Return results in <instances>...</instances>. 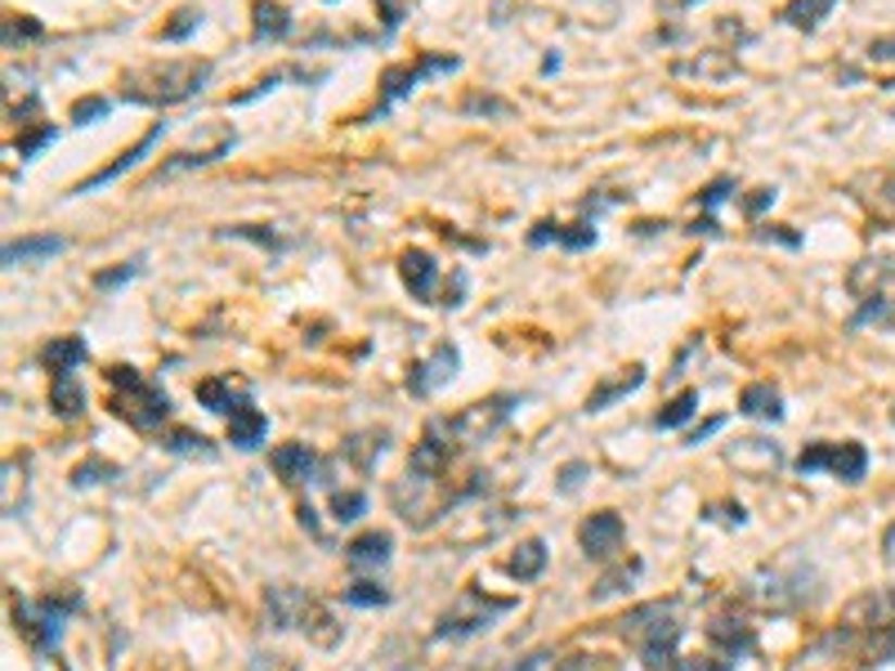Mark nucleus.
I'll use <instances>...</instances> for the list:
<instances>
[{
    "label": "nucleus",
    "instance_id": "34",
    "mask_svg": "<svg viewBox=\"0 0 895 671\" xmlns=\"http://www.w3.org/2000/svg\"><path fill=\"white\" fill-rule=\"evenodd\" d=\"M837 5V0H793V5H783V23L797 27V31H815L819 23L829 18V10Z\"/></svg>",
    "mask_w": 895,
    "mask_h": 671
},
{
    "label": "nucleus",
    "instance_id": "43",
    "mask_svg": "<svg viewBox=\"0 0 895 671\" xmlns=\"http://www.w3.org/2000/svg\"><path fill=\"white\" fill-rule=\"evenodd\" d=\"M166 447H171V453H202V457L215 453V447H211L202 434H189V430H175V434L166 439Z\"/></svg>",
    "mask_w": 895,
    "mask_h": 671
},
{
    "label": "nucleus",
    "instance_id": "3",
    "mask_svg": "<svg viewBox=\"0 0 895 671\" xmlns=\"http://www.w3.org/2000/svg\"><path fill=\"white\" fill-rule=\"evenodd\" d=\"M108 385H112V413L122 421H130L135 430H157L171 417V398L162 385H153L148 377H139L135 367L117 363L108 367Z\"/></svg>",
    "mask_w": 895,
    "mask_h": 671
},
{
    "label": "nucleus",
    "instance_id": "53",
    "mask_svg": "<svg viewBox=\"0 0 895 671\" xmlns=\"http://www.w3.org/2000/svg\"><path fill=\"white\" fill-rule=\"evenodd\" d=\"M14 36H41V23H5V46H14Z\"/></svg>",
    "mask_w": 895,
    "mask_h": 671
},
{
    "label": "nucleus",
    "instance_id": "26",
    "mask_svg": "<svg viewBox=\"0 0 895 671\" xmlns=\"http://www.w3.org/2000/svg\"><path fill=\"white\" fill-rule=\"evenodd\" d=\"M671 72H677V77H698V81L721 86L726 77H734V72H739V63H734L730 54H721V50H707V54H698V59H690V63H677Z\"/></svg>",
    "mask_w": 895,
    "mask_h": 671
},
{
    "label": "nucleus",
    "instance_id": "4",
    "mask_svg": "<svg viewBox=\"0 0 895 671\" xmlns=\"http://www.w3.org/2000/svg\"><path fill=\"white\" fill-rule=\"evenodd\" d=\"M390 502H394V510H399L403 524L430 529L434 519H443L448 510L462 502V489L448 493V489H443V474L430 479V474H413V470H407V474L394 483V489H390Z\"/></svg>",
    "mask_w": 895,
    "mask_h": 671
},
{
    "label": "nucleus",
    "instance_id": "14",
    "mask_svg": "<svg viewBox=\"0 0 895 671\" xmlns=\"http://www.w3.org/2000/svg\"><path fill=\"white\" fill-rule=\"evenodd\" d=\"M310 609H314V595L301 591V586L278 582V586L265 591V613H269V622H274L278 631H301L305 618H310Z\"/></svg>",
    "mask_w": 895,
    "mask_h": 671
},
{
    "label": "nucleus",
    "instance_id": "11",
    "mask_svg": "<svg viewBox=\"0 0 895 671\" xmlns=\"http://www.w3.org/2000/svg\"><path fill=\"white\" fill-rule=\"evenodd\" d=\"M726 461L734 466V474L743 479H770L779 466H783V453L774 439H761V434H748V439H734L726 447Z\"/></svg>",
    "mask_w": 895,
    "mask_h": 671
},
{
    "label": "nucleus",
    "instance_id": "1",
    "mask_svg": "<svg viewBox=\"0 0 895 671\" xmlns=\"http://www.w3.org/2000/svg\"><path fill=\"white\" fill-rule=\"evenodd\" d=\"M206 81H211L206 59H171V63H153V67H139L130 77H122V99L143 103V107H171V103L202 94Z\"/></svg>",
    "mask_w": 895,
    "mask_h": 671
},
{
    "label": "nucleus",
    "instance_id": "38",
    "mask_svg": "<svg viewBox=\"0 0 895 671\" xmlns=\"http://www.w3.org/2000/svg\"><path fill=\"white\" fill-rule=\"evenodd\" d=\"M345 600L358 605V609H381V605H390V591L381 582H350Z\"/></svg>",
    "mask_w": 895,
    "mask_h": 671
},
{
    "label": "nucleus",
    "instance_id": "49",
    "mask_svg": "<svg viewBox=\"0 0 895 671\" xmlns=\"http://www.w3.org/2000/svg\"><path fill=\"white\" fill-rule=\"evenodd\" d=\"M247 671H295V662L287 654H255L247 662Z\"/></svg>",
    "mask_w": 895,
    "mask_h": 671
},
{
    "label": "nucleus",
    "instance_id": "50",
    "mask_svg": "<svg viewBox=\"0 0 895 671\" xmlns=\"http://www.w3.org/2000/svg\"><path fill=\"white\" fill-rule=\"evenodd\" d=\"M112 474H117L112 466H81L77 474H72V483H77V489H86V483H108Z\"/></svg>",
    "mask_w": 895,
    "mask_h": 671
},
{
    "label": "nucleus",
    "instance_id": "15",
    "mask_svg": "<svg viewBox=\"0 0 895 671\" xmlns=\"http://www.w3.org/2000/svg\"><path fill=\"white\" fill-rule=\"evenodd\" d=\"M622 537H627V524H622L618 510H595L587 524H582V533H578V542H582V550H587L591 559L618 555V550H622Z\"/></svg>",
    "mask_w": 895,
    "mask_h": 671
},
{
    "label": "nucleus",
    "instance_id": "41",
    "mask_svg": "<svg viewBox=\"0 0 895 671\" xmlns=\"http://www.w3.org/2000/svg\"><path fill=\"white\" fill-rule=\"evenodd\" d=\"M636 573H641V565H627V569H618V573L601 578V582H595V600H609V595L627 591V586H631V578H636Z\"/></svg>",
    "mask_w": 895,
    "mask_h": 671
},
{
    "label": "nucleus",
    "instance_id": "2",
    "mask_svg": "<svg viewBox=\"0 0 895 671\" xmlns=\"http://www.w3.org/2000/svg\"><path fill=\"white\" fill-rule=\"evenodd\" d=\"M618 631L641 649V662L650 671H663V667H671V649L681 641V618H677V605L671 600H650L641 609H631L618 622Z\"/></svg>",
    "mask_w": 895,
    "mask_h": 671
},
{
    "label": "nucleus",
    "instance_id": "47",
    "mask_svg": "<svg viewBox=\"0 0 895 671\" xmlns=\"http://www.w3.org/2000/svg\"><path fill=\"white\" fill-rule=\"evenodd\" d=\"M671 671H730V662H721L713 654H694V658H677Z\"/></svg>",
    "mask_w": 895,
    "mask_h": 671
},
{
    "label": "nucleus",
    "instance_id": "51",
    "mask_svg": "<svg viewBox=\"0 0 895 671\" xmlns=\"http://www.w3.org/2000/svg\"><path fill=\"white\" fill-rule=\"evenodd\" d=\"M770 202H774V189H753V198H743V211H748V215L757 219V215H761V211H766Z\"/></svg>",
    "mask_w": 895,
    "mask_h": 671
},
{
    "label": "nucleus",
    "instance_id": "6",
    "mask_svg": "<svg viewBox=\"0 0 895 671\" xmlns=\"http://www.w3.org/2000/svg\"><path fill=\"white\" fill-rule=\"evenodd\" d=\"M806 582H815V573L806 565H774V569H761L748 582V595L770 613H797V609L810 605V595H815Z\"/></svg>",
    "mask_w": 895,
    "mask_h": 671
},
{
    "label": "nucleus",
    "instance_id": "5",
    "mask_svg": "<svg viewBox=\"0 0 895 671\" xmlns=\"http://www.w3.org/2000/svg\"><path fill=\"white\" fill-rule=\"evenodd\" d=\"M515 600H497V595H489L483 586H466L453 605L443 609L439 626H434V641H466V636H479V631H489L502 613H510Z\"/></svg>",
    "mask_w": 895,
    "mask_h": 671
},
{
    "label": "nucleus",
    "instance_id": "27",
    "mask_svg": "<svg viewBox=\"0 0 895 671\" xmlns=\"http://www.w3.org/2000/svg\"><path fill=\"white\" fill-rule=\"evenodd\" d=\"M41 358H46V367L54 371V377H72V371H77V367L90 358V350H86L81 336H59V341L46 345Z\"/></svg>",
    "mask_w": 895,
    "mask_h": 671
},
{
    "label": "nucleus",
    "instance_id": "40",
    "mask_svg": "<svg viewBox=\"0 0 895 671\" xmlns=\"http://www.w3.org/2000/svg\"><path fill=\"white\" fill-rule=\"evenodd\" d=\"M363 510H367L363 493H331V519H336V524H354Z\"/></svg>",
    "mask_w": 895,
    "mask_h": 671
},
{
    "label": "nucleus",
    "instance_id": "16",
    "mask_svg": "<svg viewBox=\"0 0 895 671\" xmlns=\"http://www.w3.org/2000/svg\"><path fill=\"white\" fill-rule=\"evenodd\" d=\"M891 622H895V591L886 586V591L860 595V600L846 609V622H842V626H850L855 636H869V631H882V626H891Z\"/></svg>",
    "mask_w": 895,
    "mask_h": 671
},
{
    "label": "nucleus",
    "instance_id": "37",
    "mask_svg": "<svg viewBox=\"0 0 895 671\" xmlns=\"http://www.w3.org/2000/svg\"><path fill=\"white\" fill-rule=\"evenodd\" d=\"M198 403L211 407V413H224V417H229L242 398H238L229 385H224V381H202V385H198Z\"/></svg>",
    "mask_w": 895,
    "mask_h": 671
},
{
    "label": "nucleus",
    "instance_id": "17",
    "mask_svg": "<svg viewBox=\"0 0 895 671\" xmlns=\"http://www.w3.org/2000/svg\"><path fill=\"white\" fill-rule=\"evenodd\" d=\"M399 274H403V287L417 295V301H430L439 305V265H434V255L430 251H403L399 259Z\"/></svg>",
    "mask_w": 895,
    "mask_h": 671
},
{
    "label": "nucleus",
    "instance_id": "52",
    "mask_svg": "<svg viewBox=\"0 0 895 671\" xmlns=\"http://www.w3.org/2000/svg\"><path fill=\"white\" fill-rule=\"evenodd\" d=\"M869 59H873V63H891V59H895V36H882V41H873V46H869Z\"/></svg>",
    "mask_w": 895,
    "mask_h": 671
},
{
    "label": "nucleus",
    "instance_id": "23",
    "mask_svg": "<svg viewBox=\"0 0 895 671\" xmlns=\"http://www.w3.org/2000/svg\"><path fill=\"white\" fill-rule=\"evenodd\" d=\"M707 641H713L726 658H743L753 649V626L743 618H713L707 622Z\"/></svg>",
    "mask_w": 895,
    "mask_h": 671
},
{
    "label": "nucleus",
    "instance_id": "42",
    "mask_svg": "<svg viewBox=\"0 0 895 671\" xmlns=\"http://www.w3.org/2000/svg\"><path fill=\"white\" fill-rule=\"evenodd\" d=\"M108 99H77L72 103V126H90V122H99V117H108Z\"/></svg>",
    "mask_w": 895,
    "mask_h": 671
},
{
    "label": "nucleus",
    "instance_id": "30",
    "mask_svg": "<svg viewBox=\"0 0 895 671\" xmlns=\"http://www.w3.org/2000/svg\"><path fill=\"white\" fill-rule=\"evenodd\" d=\"M595 658L587 654H555V649H538L529 658H519L510 671H591Z\"/></svg>",
    "mask_w": 895,
    "mask_h": 671
},
{
    "label": "nucleus",
    "instance_id": "39",
    "mask_svg": "<svg viewBox=\"0 0 895 671\" xmlns=\"http://www.w3.org/2000/svg\"><path fill=\"white\" fill-rule=\"evenodd\" d=\"M865 658L869 662H895V622L865 636Z\"/></svg>",
    "mask_w": 895,
    "mask_h": 671
},
{
    "label": "nucleus",
    "instance_id": "13",
    "mask_svg": "<svg viewBox=\"0 0 895 671\" xmlns=\"http://www.w3.org/2000/svg\"><path fill=\"white\" fill-rule=\"evenodd\" d=\"M453 430H448V421H430L426 426V434H421V443L413 447V457H407V470L413 474H430V479H439V474H448V461H453Z\"/></svg>",
    "mask_w": 895,
    "mask_h": 671
},
{
    "label": "nucleus",
    "instance_id": "54",
    "mask_svg": "<svg viewBox=\"0 0 895 671\" xmlns=\"http://www.w3.org/2000/svg\"><path fill=\"white\" fill-rule=\"evenodd\" d=\"M770 238H774V242H783V246H797V242H802L797 233H779V229H757V242H770Z\"/></svg>",
    "mask_w": 895,
    "mask_h": 671
},
{
    "label": "nucleus",
    "instance_id": "18",
    "mask_svg": "<svg viewBox=\"0 0 895 671\" xmlns=\"http://www.w3.org/2000/svg\"><path fill=\"white\" fill-rule=\"evenodd\" d=\"M269 466H274L278 479H287V483H310V479H318V470H323L318 453H314V447H305V443H282V447H274Z\"/></svg>",
    "mask_w": 895,
    "mask_h": 671
},
{
    "label": "nucleus",
    "instance_id": "44",
    "mask_svg": "<svg viewBox=\"0 0 895 671\" xmlns=\"http://www.w3.org/2000/svg\"><path fill=\"white\" fill-rule=\"evenodd\" d=\"M46 143H54V126H50V122H46V126H36L31 135H23V139H18V157H23V162H31V157L41 153Z\"/></svg>",
    "mask_w": 895,
    "mask_h": 671
},
{
    "label": "nucleus",
    "instance_id": "22",
    "mask_svg": "<svg viewBox=\"0 0 895 671\" xmlns=\"http://www.w3.org/2000/svg\"><path fill=\"white\" fill-rule=\"evenodd\" d=\"M234 135H224L215 148H206V153H175L171 162H162L153 175H148V183H162V179H175V175H184V170H198V166H211V162H219V157H229L234 153Z\"/></svg>",
    "mask_w": 895,
    "mask_h": 671
},
{
    "label": "nucleus",
    "instance_id": "56",
    "mask_svg": "<svg viewBox=\"0 0 895 671\" xmlns=\"http://www.w3.org/2000/svg\"><path fill=\"white\" fill-rule=\"evenodd\" d=\"M721 426H726V421H721V417H713V421H707V426H698V430H694V434H690V443H703V439H707V434H717V430H721Z\"/></svg>",
    "mask_w": 895,
    "mask_h": 671
},
{
    "label": "nucleus",
    "instance_id": "12",
    "mask_svg": "<svg viewBox=\"0 0 895 671\" xmlns=\"http://www.w3.org/2000/svg\"><path fill=\"white\" fill-rule=\"evenodd\" d=\"M457 367H462V350L443 341V345H434L430 358H421V363L407 367V390H413L417 398H426V394H434L439 385L453 381V377H457Z\"/></svg>",
    "mask_w": 895,
    "mask_h": 671
},
{
    "label": "nucleus",
    "instance_id": "20",
    "mask_svg": "<svg viewBox=\"0 0 895 671\" xmlns=\"http://www.w3.org/2000/svg\"><path fill=\"white\" fill-rule=\"evenodd\" d=\"M265 430H269L265 413H260V407H251L247 398H242V403L234 407V413H229V443H234V447H242V453H251V447L265 443Z\"/></svg>",
    "mask_w": 895,
    "mask_h": 671
},
{
    "label": "nucleus",
    "instance_id": "33",
    "mask_svg": "<svg viewBox=\"0 0 895 671\" xmlns=\"http://www.w3.org/2000/svg\"><path fill=\"white\" fill-rule=\"evenodd\" d=\"M510 578L515 582H533L542 569H546V542L542 537H529V542H519V550L510 555Z\"/></svg>",
    "mask_w": 895,
    "mask_h": 671
},
{
    "label": "nucleus",
    "instance_id": "25",
    "mask_svg": "<svg viewBox=\"0 0 895 671\" xmlns=\"http://www.w3.org/2000/svg\"><path fill=\"white\" fill-rule=\"evenodd\" d=\"M287 31H291V14H287V5H278V0H260V5L251 10V41L255 46L282 41Z\"/></svg>",
    "mask_w": 895,
    "mask_h": 671
},
{
    "label": "nucleus",
    "instance_id": "36",
    "mask_svg": "<svg viewBox=\"0 0 895 671\" xmlns=\"http://www.w3.org/2000/svg\"><path fill=\"white\" fill-rule=\"evenodd\" d=\"M694 413H698V390H681V394L654 417V426H658V430H677V426H685Z\"/></svg>",
    "mask_w": 895,
    "mask_h": 671
},
{
    "label": "nucleus",
    "instance_id": "7",
    "mask_svg": "<svg viewBox=\"0 0 895 671\" xmlns=\"http://www.w3.org/2000/svg\"><path fill=\"white\" fill-rule=\"evenodd\" d=\"M77 605H81L77 591H63L59 600H54V595H50V600H14V622H18V631L36 649L50 654L63 641V613H72Z\"/></svg>",
    "mask_w": 895,
    "mask_h": 671
},
{
    "label": "nucleus",
    "instance_id": "21",
    "mask_svg": "<svg viewBox=\"0 0 895 671\" xmlns=\"http://www.w3.org/2000/svg\"><path fill=\"white\" fill-rule=\"evenodd\" d=\"M529 242L533 246L559 242L565 251H587V246H595V224H551V219H542L538 229L529 233Z\"/></svg>",
    "mask_w": 895,
    "mask_h": 671
},
{
    "label": "nucleus",
    "instance_id": "57",
    "mask_svg": "<svg viewBox=\"0 0 895 671\" xmlns=\"http://www.w3.org/2000/svg\"><path fill=\"white\" fill-rule=\"evenodd\" d=\"M685 5H694V0H685Z\"/></svg>",
    "mask_w": 895,
    "mask_h": 671
},
{
    "label": "nucleus",
    "instance_id": "32",
    "mask_svg": "<svg viewBox=\"0 0 895 671\" xmlns=\"http://www.w3.org/2000/svg\"><path fill=\"white\" fill-rule=\"evenodd\" d=\"M386 443H390V434H386V430H363V434H350V443H345V457H350V461L367 474L371 466L381 461Z\"/></svg>",
    "mask_w": 895,
    "mask_h": 671
},
{
    "label": "nucleus",
    "instance_id": "55",
    "mask_svg": "<svg viewBox=\"0 0 895 671\" xmlns=\"http://www.w3.org/2000/svg\"><path fill=\"white\" fill-rule=\"evenodd\" d=\"M466 112H506V103H497V99H466Z\"/></svg>",
    "mask_w": 895,
    "mask_h": 671
},
{
    "label": "nucleus",
    "instance_id": "35",
    "mask_svg": "<svg viewBox=\"0 0 895 671\" xmlns=\"http://www.w3.org/2000/svg\"><path fill=\"white\" fill-rule=\"evenodd\" d=\"M50 407L72 421V417H81V407H86V390L77 385V377H54V390H50Z\"/></svg>",
    "mask_w": 895,
    "mask_h": 671
},
{
    "label": "nucleus",
    "instance_id": "48",
    "mask_svg": "<svg viewBox=\"0 0 895 671\" xmlns=\"http://www.w3.org/2000/svg\"><path fill=\"white\" fill-rule=\"evenodd\" d=\"M730 189H734V179H713V183H707V189H703L698 206H703V211H713V206H721V202L730 198Z\"/></svg>",
    "mask_w": 895,
    "mask_h": 671
},
{
    "label": "nucleus",
    "instance_id": "9",
    "mask_svg": "<svg viewBox=\"0 0 895 671\" xmlns=\"http://www.w3.org/2000/svg\"><path fill=\"white\" fill-rule=\"evenodd\" d=\"M515 394H493V398H479V403H470L466 413H457L453 421H448V430H453V439L462 443V447H479L483 439H493L506 421H510V413H515Z\"/></svg>",
    "mask_w": 895,
    "mask_h": 671
},
{
    "label": "nucleus",
    "instance_id": "45",
    "mask_svg": "<svg viewBox=\"0 0 895 671\" xmlns=\"http://www.w3.org/2000/svg\"><path fill=\"white\" fill-rule=\"evenodd\" d=\"M198 23H202L198 10H179V18H171V23L162 27V41H184V36H189Z\"/></svg>",
    "mask_w": 895,
    "mask_h": 671
},
{
    "label": "nucleus",
    "instance_id": "31",
    "mask_svg": "<svg viewBox=\"0 0 895 671\" xmlns=\"http://www.w3.org/2000/svg\"><path fill=\"white\" fill-rule=\"evenodd\" d=\"M645 385V367L636 363V367H627L618 381H605L601 390H591V398H587V413H605V407L614 403V398H622V394H631V390H641Z\"/></svg>",
    "mask_w": 895,
    "mask_h": 671
},
{
    "label": "nucleus",
    "instance_id": "19",
    "mask_svg": "<svg viewBox=\"0 0 895 671\" xmlns=\"http://www.w3.org/2000/svg\"><path fill=\"white\" fill-rule=\"evenodd\" d=\"M162 135H166V122H157V126H153V130H148V135H139V143H135V148H126V153H122L117 162H112V166H103L99 175L81 179V183H77V189H72V193H94V189H103V183H112V179H122V175H126L130 166H139V162H143V153H148V148H153V143H157Z\"/></svg>",
    "mask_w": 895,
    "mask_h": 671
},
{
    "label": "nucleus",
    "instance_id": "24",
    "mask_svg": "<svg viewBox=\"0 0 895 671\" xmlns=\"http://www.w3.org/2000/svg\"><path fill=\"white\" fill-rule=\"evenodd\" d=\"M67 251V238L59 233H41V238H18L5 246V269H18V265H36V259H50V255H63Z\"/></svg>",
    "mask_w": 895,
    "mask_h": 671
},
{
    "label": "nucleus",
    "instance_id": "29",
    "mask_svg": "<svg viewBox=\"0 0 895 671\" xmlns=\"http://www.w3.org/2000/svg\"><path fill=\"white\" fill-rule=\"evenodd\" d=\"M739 413H743V417H757V421H779V417H783V398H779L774 385L757 381V385H748V390L739 394Z\"/></svg>",
    "mask_w": 895,
    "mask_h": 671
},
{
    "label": "nucleus",
    "instance_id": "10",
    "mask_svg": "<svg viewBox=\"0 0 895 671\" xmlns=\"http://www.w3.org/2000/svg\"><path fill=\"white\" fill-rule=\"evenodd\" d=\"M457 67H462L457 54H421L417 63H394V67H386V77H381V107H377V112H386L390 103L407 99L426 77H448V72H457Z\"/></svg>",
    "mask_w": 895,
    "mask_h": 671
},
{
    "label": "nucleus",
    "instance_id": "28",
    "mask_svg": "<svg viewBox=\"0 0 895 671\" xmlns=\"http://www.w3.org/2000/svg\"><path fill=\"white\" fill-rule=\"evenodd\" d=\"M390 533H363L345 546V565L350 569H381L386 559H390Z\"/></svg>",
    "mask_w": 895,
    "mask_h": 671
},
{
    "label": "nucleus",
    "instance_id": "46",
    "mask_svg": "<svg viewBox=\"0 0 895 671\" xmlns=\"http://www.w3.org/2000/svg\"><path fill=\"white\" fill-rule=\"evenodd\" d=\"M139 265H143V259H130V265H117V269H108V274H99V278H94V287H99V291H112V287H122V282H130V278L139 274Z\"/></svg>",
    "mask_w": 895,
    "mask_h": 671
},
{
    "label": "nucleus",
    "instance_id": "8",
    "mask_svg": "<svg viewBox=\"0 0 895 671\" xmlns=\"http://www.w3.org/2000/svg\"><path fill=\"white\" fill-rule=\"evenodd\" d=\"M797 474H819V470H833L842 483H860L869 474V447L865 443H810L802 447V457L793 461Z\"/></svg>",
    "mask_w": 895,
    "mask_h": 671
}]
</instances>
